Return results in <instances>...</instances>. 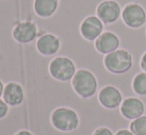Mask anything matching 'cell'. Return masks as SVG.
I'll list each match as a JSON object with an SVG mask.
<instances>
[{"label": "cell", "mask_w": 146, "mask_h": 135, "mask_svg": "<svg viewBox=\"0 0 146 135\" xmlns=\"http://www.w3.org/2000/svg\"><path fill=\"white\" fill-rule=\"evenodd\" d=\"M72 85L76 93L84 99L92 97L98 89V81L88 69H79L74 75Z\"/></svg>", "instance_id": "1"}, {"label": "cell", "mask_w": 146, "mask_h": 135, "mask_svg": "<svg viewBox=\"0 0 146 135\" xmlns=\"http://www.w3.org/2000/svg\"><path fill=\"white\" fill-rule=\"evenodd\" d=\"M104 66L108 71L115 75H120L128 71L133 64L132 56L126 50L119 49L104 57Z\"/></svg>", "instance_id": "2"}, {"label": "cell", "mask_w": 146, "mask_h": 135, "mask_svg": "<svg viewBox=\"0 0 146 135\" xmlns=\"http://www.w3.org/2000/svg\"><path fill=\"white\" fill-rule=\"evenodd\" d=\"M51 121L54 127L60 131L72 132L78 128L80 120L75 110L68 107H59L53 111Z\"/></svg>", "instance_id": "3"}, {"label": "cell", "mask_w": 146, "mask_h": 135, "mask_svg": "<svg viewBox=\"0 0 146 135\" xmlns=\"http://www.w3.org/2000/svg\"><path fill=\"white\" fill-rule=\"evenodd\" d=\"M50 73L55 79L60 81H68L73 79L76 75V66L71 59L67 57H57L49 66Z\"/></svg>", "instance_id": "4"}, {"label": "cell", "mask_w": 146, "mask_h": 135, "mask_svg": "<svg viewBox=\"0 0 146 135\" xmlns=\"http://www.w3.org/2000/svg\"><path fill=\"white\" fill-rule=\"evenodd\" d=\"M122 20L130 28H140L146 21V12L140 5L130 3L122 11Z\"/></svg>", "instance_id": "5"}, {"label": "cell", "mask_w": 146, "mask_h": 135, "mask_svg": "<svg viewBox=\"0 0 146 135\" xmlns=\"http://www.w3.org/2000/svg\"><path fill=\"white\" fill-rule=\"evenodd\" d=\"M12 36L20 44H28L37 38L38 28L36 24L31 21L20 22L12 30Z\"/></svg>", "instance_id": "6"}, {"label": "cell", "mask_w": 146, "mask_h": 135, "mask_svg": "<svg viewBox=\"0 0 146 135\" xmlns=\"http://www.w3.org/2000/svg\"><path fill=\"white\" fill-rule=\"evenodd\" d=\"M121 13L120 5L113 0H106L96 8V16L104 24H112L119 18Z\"/></svg>", "instance_id": "7"}, {"label": "cell", "mask_w": 146, "mask_h": 135, "mask_svg": "<svg viewBox=\"0 0 146 135\" xmlns=\"http://www.w3.org/2000/svg\"><path fill=\"white\" fill-rule=\"evenodd\" d=\"M81 34L86 40L96 41L104 31V23L98 16H88L81 24Z\"/></svg>", "instance_id": "8"}, {"label": "cell", "mask_w": 146, "mask_h": 135, "mask_svg": "<svg viewBox=\"0 0 146 135\" xmlns=\"http://www.w3.org/2000/svg\"><path fill=\"white\" fill-rule=\"evenodd\" d=\"M98 101L104 107L108 109L116 108L122 103V95L118 89L112 85H106L100 89Z\"/></svg>", "instance_id": "9"}, {"label": "cell", "mask_w": 146, "mask_h": 135, "mask_svg": "<svg viewBox=\"0 0 146 135\" xmlns=\"http://www.w3.org/2000/svg\"><path fill=\"white\" fill-rule=\"evenodd\" d=\"M145 111V105L139 99L128 97L121 103L120 112L126 119L134 120L143 115Z\"/></svg>", "instance_id": "10"}, {"label": "cell", "mask_w": 146, "mask_h": 135, "mask_svg": "<svg viewBox=\"0 0 146 135\" xmlns=\"http://www.w3.org/2000/svg\"><path fill=\"white\" fill-rule=\"evenodd\" d=\"M61 47L60 39L53 34H44L38 39L36 48L43 56H53L57 54Z\"/></svg>", "instance_id": "11"}, {"label": "cell", "mask_w": 146, "mask_h": 135, "mask_svg": "<svg viewBox=\"0 0 146 135\" xmlns=\"http://www.w3.org/2000/svg\"><path fill=\"white\" fill-rule=\"evenodd\" d=\"M120 41L119 38L112 32H104L96 40L94 46L100 54H110L118 49Z\"/></svg>", "instance_id": "12"}, {"label": "cell", "mask_w": 146, "mask_h": 135, "mask_svg": "<svg viewBox=\"0 0 146 135\" xmlns=\"http://www.w3.org/2000/svg\"><path fill=\"white\" fill-rule=\"evenodd\" d=\"M3 99L10 106L20 105L24 99V91L22 87L17 83H8L4 87Z\"/></svg>", "instance_id": "13"}, {"label": "cell", "mask_w": 146, "mask_h": 135, "mask_svg": "<svg viewBox=\"0 0 146 135\" xmlns=\"http://www.w3.org/2000/svg\"><path fill=\"white\" fill-rule=\"evenodd\" d=\"M59 7V0H34L33 8L40 18H50L56 13Z\"/></svg>", "instance_id": "14"}, {"label": "cell", "mask_w": 146, "mask_h": 135, "mask_svg": "<svg viewBox=\"0 0 146 135\" xmlns=\"http://www.w3.org/2000/svg\"><path fill=\"white\" fill-rule=\"evenodd\" d=\"M133 91L139 95H146V73H139L134 77L132 81Z\"/></svg>", "instance_id": "15"}, {"label": "cell", "mask_w": 146, "mask_h": 135, "mask_svg": "<svg viewBox=\"0 0 146 135\" xmlns=\"http://www.w3.org/2000/svg\"><path fill=\"white\" fill-rule=\"evenodd\" d=\"M129 128L135 135H146V115H142L132 120Z\"/></svg>", "instance_id": "16"}, {"label": "cell", "mask_w": 146, "mask_h": 135, "mask_svg": "<svg viewBox=\"0 0 146 135\" xmlns=\"http://www.w3.org/2000/svg\"><path fill=\"white\" fill-rule=\"evenodd\" d=\"M8 110H9L8 104L4 101V99H0V119L3 118V117H5L6 114L8 113Z\"/></svg>", "instance_id": "17"}, {"label": "cell", "mask_w": 146, "mask_h": 135, "mask_svg": "<svg viewBox=\"0 0 146 135\" xmlns=\"http://www.w3.org/2000/svg\"><path fill=\"white\" fill-rule=\"evenodd\" d=\"M92 135H113L111 130L106 127H100L94 132Z\"/></svg>", "instance_id": "18"}, {"label": "cell", "mask_w": 146, "mask_h": 135, "mask_svg": "<svg viewBox=\"0 0 146 135\" xmlns=\"http://www.w3.org/2000/svg\"><path fill=\"white\" fill-rule=\"evenodd\" d=\"M115 135H135L134 133L130 131V130H127V129H120L116 132Z\"/></svg>", "instance_id": "19"}, {"label": "cell", "mask_w": 146, "mask_h": 135, "mask_svg": "<svg viewBox=\"0 0 146 135\" xmlns=\"http://www.w3.org/2000/svg\"><path fill=\"white\" fill-rule=\"evenodd\" d=\"M140 67L141 69L146 73V52L143 54L142 58H141V61H140Z\"/></svg>", "instance_id": "20"}, {"label": "cell", "mask_w": 146, "mask_h": 135, "mask_svg": "<svg viewBox=\"0 0 146 135\" xmlns=\"http://www.w3.org/2000/svg\"><path fill=\"white\" fill-rule=\"evenodd\" d=\"M15 135H33V134L30 133L29 131H26V130H21V131L17 132Z\"/></svg>", "instance_id": "21"}, {"label": "cell", "mask_w": 146, "mask_h": 135, "mask_svg": "<svg viewBox=\"0 0 146 135\" xmlns=\"http://www.w3.org/2000/svg\"><path fill=\"white\" fill-rule=\"evenodd\" d=\"M4 85H3V83H2L1 81H0V97H3V91H4Z\"/></svg>", "instance_id": "22"}]
</instances>
